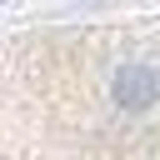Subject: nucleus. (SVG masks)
I'll return each mask as SVG.
<instances>
[{
  "label": "nucleus",
  "mask_w": 160,
  "mask_h": 160,
  "mask_svg": "<svg viewBox=\"0 0 160 160\" xmlns=\"http://www.w3.org/2000/svg\"><path fill=\"white\" fill-rule=\"evenodd\" d=\"M0 160H160V20L0 35Z\"/></svg>",
  "instance_id": "obj_1"
}]
</instances>
